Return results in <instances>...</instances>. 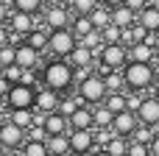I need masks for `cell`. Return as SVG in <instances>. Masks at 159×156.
<instances>
[{
	"label": "cell",
	"mask_w": 159,
	"mask_h": 156,
	"mask_svg": "<svg viewBox=\"0 0 159 156\" xmlns=\"http://www.w3.org/2000/svg\"><path fill=\"white\" fill-rule=\"evenodd\" d=\"M17 61V45H3L0 47V67H8V64H14Z\"/></svg>",
	"instance_id": "obj_31"
},
{
	"label": "cell",
	"mask_w": 159,
	"mask_h": 156,
	"mask_svg": "<svg viewBox=\"0 0 159 156\" xmlns=\"http://www.w3.org/2000/svg\"><path fill=\"white\" fill-rule=\"evenodd\" d=\"M140 103H143V98H137V95H129V109H140Z\"/></svg>",
	"instance_id": "obj_41"
},
{
	"label": "cell",
	"mask_w": 159,
	"mask_h": 156,
	"mask_svg": "<svg viewBox=\"0 0 159 156\" xmlns=\"http://www.w3.org/2000/svg\"><path fill=\"white\" fill-rule=\"evenodd\" d=\"M123 75H126V87L134 89V92H143V89H148L157 81L154 61H129L123 67Z\"/></svg>",
	"instance_id": "obj_1"
},
{
	"label": "cell",
	"mask_w": 159,
	"mask_h": 156,
	"mask_svg": "<svg viewBox=\"0 0 159 156\" xmlns=\"http://www.w3.org/2000/svg\"><path fill=\"white\" fill-rule=\"evenodd\" d=\"M137 120L140 117H134L131 114V109H126V112H120V114H115V134H120V137H129V134H134V128H137Z\"/></svg>",
	"instance_id": "obj_12"
},
{
	"label": "cell",
	"mask_w": 159,
	"mask_h": 156,
	"mask_svg": "<svg viewBox=\"0 0 159 156\" xmlns=\"http://www.w3.org/2000/svg\"><path fill=\"white\" fill-rule=\"evenodd\" d=\"M154 56H157V50L151 45H145V42H134L129 47V59L131 61H154Z\"/></svg>",
	"instance_id": "obj_17"
},
{
	"label": "cell",
	"mask_w": 159,
	"mask_h": 156,
	"mask_svg": "<svg viewBox=\"0 0 159 156\" xmlns=\"http://www.w3.org/2000/svg\"><path fill=\"white\" fill-rule=\"evenodd\" d=\"M14 156H25V151H20V154H14Z\"/></svg>",
	"instance_id": "obj_50"
},
{
	"label": "cell",
	"mask_w": 159,
	"mask_h": 156,
	"mask_svg": "<svg viewBox=\"0 0 159 156\" xmlns=\"http://www.w3.org/2000/svg\"><path fill=\"white\" fill-rule=\"evenodd\" d=\"M59 103H61V100H59V92L48 87V89H39V92H36V103H34V106H36L39 112H56Z\"/></svg>",
	"instance_id": "obj_14"
},
{
	"label": "cell",
	"mask_w": 159,
	"mask_h": 156,
	"mask_svg": "<svg viewBox=\"0 0 159 156\" xmlns=\"http://www.w3.org/2000/svg\"><path fill=\"white\" fill-rule=\"evenodd\" d=\"M103 106H106L109 112L120 114V112H126V109H129V95H123V92H109Z\"/></svg>",
	"instance_id": "obj_22"
},
{
	"label": "cell",
	"mask_w": 159,
	"mask_h": 156,
	"mask_svg": "<svg viewBox=\"0 0 159 156\" xmlns=\"http://www.w3.org/2000/svg\"><path fill=\"white\" fill-rule=\"evenodd\" d=\"M151 156H159V137L151 140Z\"/></svg>",
	"instance_id": "obj_46"
},
{
	"label": "cell",
	"mask_w": 159,
	"mask_h": 156,
	"mask_svg": "<svg viewBox=\"0 0 159 156\" xmlns=\"http://www.w3.org/2000/svg\"><path fill=\"white\" fill-rule=\"evenodd\" d=\"M92 31H95L92 17H89V14H75V20H73V33L81 39V36H87V33H92Z\"/></svg>",
	"instance_id": "obj_21"
},
{
	"label": "cell",
	"mask_w": 159,
	"mask_h": 156,
	"mask_svg": "<svg viewBox=\"0 0 159 156\" xmlns=\"http://www.w3.org/2000/svg\"><path fill=\"white\" fill-rule=\"evenodd\" d=\"M8 103H11V109H31L34 103H36V92H34V87L31 84H11V89H8Z\"/></svg>",
	"instance_id": "obj_5"
},
{
	"label": "cell",
	"mask_w": 159,
	"mask_h": 156,
	"mask_svg": "<svg viewBox=\"0 0 159 156\" xmlns=\"http://www.w3.org/2000/svg\"><path fill=\"white\" fill-rule=\"evenodd\" d=\"M53 3H59V6H70L73 0H53Z\"/></svg>",
	"instance_id": "obj_48"
},
{
	"label": "cell",
	"mask_w": 159,
	"mask_h": 156,
	"mask_svg": "<svg viewBox=\"0 0 159 156\" xmlns=\"http://www.w3.org/2000/svg\"><path fill=\"white\" fill-rule=\"evenodd\" d=\"M81 106H84V98L78 95V98H67V100H61V103H59V112H61L64 117H73Z\"/></svg>",
	"instance_id": "obj_27"
},
{
	"label": "cell",
	"mask_w": 159,
	"mask_h": 156,
	"mask_svg": "<svg viewBox=\"0 0 159 156\" xmlns=\"http://www.w3.org/2000/svg\"><path fill=\"white\" fill-rule=\"evenodd\" d=\"M157 95H159V92H157Z\"/></svg>",
	"instance_id": "obj_52"
},
{
	"label": "cell",
	"mask_w": 159,
	"mask_h": 156,
	"mask_svg": "<svg viewBox=\"0 0 159 156\" xmlns=\"http://www.w3.org/2000/svg\"><path fill=\"white\" fill-rule=\"evenodd\" d=\"M137 22H143L148 31H159V6H145L140 14H137Z\"/></svg>",
	"instance_id": "obj_18"
},
{
	"label": "cell",
	"mask_w": 159,
	"mask_h": 156,
	"mask_svg": "<svg viewBox=\"0 0 159 156\" xmlns=\"http://www.w3.org/2000/svg\"><path fill=\"white\" fill-rule=\"evenodd\" d=\"M22 84H31V87H34V73H31V70L22 73Z\"/></svg>",
	"instance_id": "obj_43"
},
{
	"label": "cell",
	"mask_w": 159,
	"mask_h": 156,
	"mask_svg": "<svg viewBox=\"0 0 159 156\" xmlns=\"http://www.w3.org/2000/svg\"><path fill=\"white\" fill-rule=\"evenodd\" d=\"M73 81H75V73H73L70 64H64V61H50V64L45 67V84H48L50 89L64 92Z\"/></svg>",
	"instance_id": "obj_2"
},
{
	"label": "cell",
	"mask_w": 159,
	"mask_h": 156,
	"mask_svg": "<svg viewBox=\"0 0 159 156\" xmlns=\"http://www.w3.org/2000/svg\"><path fill=\"white\" fill-rule=\"evenodd\" d=\"M92 156H112V154H109V151L103 148V151H95V154H92Z\"/></svg>",
	"instance_id": "obj_47"
},
{
	"label": "cell",
	"mask_w": 159,
	"mask_h": 156,
	"mask_svg": "<svg viewBox=\"0 0 159 156\" xmlns=\"http://www.w3.org/2000/svg\"><path fill=\"white\" fill-rule=\"evenodd\" d=\"M101 33H103V42L109 45V42H120V36H123V28L112 22V25H106V28H103Z\"/></svg>",
	"instance_id": "obj_35"
},
{
	"label": "cell",
	"mask_w": 159,
	"mask_h": 156,
	"mask_svg": "<svg viewBox=\"0 0 159 156\" xmlns=\"http://www.w3.org/2000/svg\"><path fill=\"white\" fill-rule=\"evenodd\" d=\"M22 73H25V70H22L17 61H14V64H8V67H3V75H6L11 84H20V81H22Z\"/></svg>",
	"instance_id": "obj_36"
},
{
	"label": "cell",
	"mask_w": 159,
	"mask_h": 156,
	"mask_svg": "<svg viewBox=\"0 0 159 156\" xmlns=\"http://www.w3.org/2000/svg\"><path fill=\"white\" fill-rule=\"evenodd\" d=\"M25 156H50V151H48V142L45 140H31L25 148Z\"/></svg>",
	"instance_id": "obj_28"
},
{
	"label": "cell",
	"mask_w": 159,
	"mask_h": 156,
	"mask_svg": "<svg viewBox=\"0 0 159 156\" xmlns=\"http://www.w3.org/2000/svg\"><path fill=\"white\" fill-rule=\"evenodd\" d=\"M8 36H11V33H8V31L0 25V47H3V45H8Z\"/></svg>",
	"instance_id": "obj_42"
},
{
	"label": "cell",
	"mask_w": 159,
	"mask_h": 156,
	"mask_svg": "<svg viewBox=\"0 0 159 156\" xmlns=\"http://www.w3.org/2000/svg\"><path fill=\"white\" fill-rule=\"evenodd\" d=\"M11 123H17L20 128H31L36 123V117L31 109H11Z\"/></svg>",
	"instance_id": "obj_25"
},
{
	"label": "cell",
	"mask_w": 159,
	"mask_h": 156,
	"mask_svg": "<svg viewBox=\"0 0 159 156\" xmlns=\"http://www.w3.org/2000/svg\"><path fill=\"white\" fill-rule=\"evenodd\" d=\"M137 117H140V123H145V126H157L159 123V95H148V98L140 103Z\"/></svg>",
	"instance_id": "obj_9"
},
{
	"label": "cell",
	"mask_w": 159,
	"mask_h": 156,
	"mask_svg": "<svg viewBox=\"0 0 159 156\" xmlns=\"http://www.w3.org/2000/svg\"><path fill=\"white\" fill-rule=\"evenodd\" d=\"M115 123V112H109L103 103L98 106V112H95V126H101V128H109Z\"/></svg>",
	"instance_id": "obj_29"
},
{
	"label": "cell",
	"mask_w": 159,
	"mask_h": 156,
	"mask_svg": "<svg viewBox=\"0 0 159 156\" xmlns=\"http://www.w3.org/2000/svg\"><path fill=\"white\" fill-rule=\"evenodd\" d=\"M36 28V20H34V14H28V11H17L14 8V14H11V31H17V33H31Z\"/></svg>",
	"instance_id": "obj_13"
},
{
	"label": "cell",
	"mask_w": 159,
	"mask_h": 156,
	"mask_svg": "<svg viewBox=\"0 0 159 156\" xmlns=\"http://www.w3.org/2000/svg\"><path fill=\"white\" fill-rule=\"evenodd\" d=\"M92 56H95V50H89L87 45H81V42H78V45H75V50H73L67 59H73V64H75V67H89V64H92Z\"/></svg>",
	"instance_id": "obj_19"
},
{
	"label": "cell",
	"mask_w": 159,
	"mask_h": 156,
	"mask_svg": "<svg viewBox=\"0 0 159 156\" xmlns=\"http://www.w3.org/2000/svg\"><path fill=\"white\" fill-rule=\"evenodd\" d=\"M89 17H92V22H95V28H98V31H103L106 25H112V8H109V6H103V3H101Z\"/></svg>",
	"instance_id": "obj_23"
},
{
	"label": "cell",
	"mask_w": 159,
	"mask_h": 156,
	"mask_svg": "<svg viewBox=\"0 0 159 156\" xmlns=\"http://www.w3.org/2000/svg\"><path fill=\"white\" fill-rule=\"evenodd\" d=\"M126 6H129V8H134V11L140 14L145 6H151V0H126Z\"/></svg>",
	"instance_id": "obj_39"
},
{
	"label": "cell",
	"mask_w": 159,
	"mask_h": 156,
	"mask_svg": "<svg viewBox=\"0 0 159 156\" xmlns=\"http://www.w3.org/2000/svg\"><path fill=\"white\" fill-rule=\"evenodd\" d=\"M70 126H73V128H92V126H95V114L81 106V109L70 117Z\"/></svg>",
	"instance_id": "obj_24"
},
{
	"label": "cell",
	"mask_w": 159,
	"mask_h": 156,
	"mask_svg": "<svg viewBox=\"0 0 159 156\" xmlns=\"http://www.w3.org/2000/svg\"><path fill=\"white\" fill-rule=\"evenodd\" d=\"M14 3V8L17 11H28V14H36L39 8H42V3L45 0H11Z\"/></svg>",
	"instance_id": "obj_34"
},
{
	"label": "cell",
	"mask_w": 159,
	"mask_h": 156,
	"mask_svg": "<svg viewBox=\"0 0 159 156\" xmlns=\"http://www.w3.org/2000/svg\"><path fill=\"white\" fill-rule=\"evenodd\" d=\"M126 59H129V50L123 42H109L101 47V61L109 67V70H117V67H126Z\"/></svg>",
	"instance_id": "obj_6"
},
{
	"label": "cell",
	"mask_w": 159,
	"mask_h": 156,
	"mask_svg": "<svg viewBox=\"0 0 159 156\" xmlns=\"http://www.w3.org/2000/svg\"><path fill=\"white\" fill-rule=\"evenodd\" d=\"M75 45H78V36L73 33V28H56V31H50L48 47H50L53 56L64 59V56H70V53L75 50Z\"/></svg>",
	"instance_id": "obj_3"
},
{
	"label": "cell",
	"mask_w": 159,
	"mask_h": 156,
	"mask_svg": "<svg viewBox=\"0 0 159 156\" xmlns=\"http://www.w3.org/2000/svg\"><path fill=\"white\" fill-rule=\"evenodd\" d=\"M154 67H157V70H159V53H157V56H154Z\"/></svg>",
	"instance_id": "obj_49"
},
{
	"label": "cell",
	"mask_w": 159,
	"mask_h": 156,
	"mask_svg": "<svg viewBox=\"0 0 159 156\" xmlns=\"http://www.w3.org/2000/svg\"><path fill=\"white\" fill-rule=\"evenodd\" d=\"M92 145H95L92 128H73V134H70V148H73L75 154H89Z\"/></svg>",
	"instance_id": "obj_8"
},
{
	"label": "cell",
	"mask_w": 159,
	"mask_h": 156,
	"mask_svg": "<svg viewBox=\"0 0 159 156\" xmlns=\"http://www.w3.org/2000/svg\"><path fill=\"white\" fill-rule=\"evenodd\" d=\"M6 17H8V8H6V3H3V0H0V25H3V22H6Z\"/></svg>",
	"instance_id": "obj_45"
},
{
	"label": "cell",
	"mask_w": 159,
	"mask_h": 156,
	"mask_svg": "<svg viewBox=\"0 0 159 156\" xmlns=\"http://www.w3.org/2000/svg\"><path fill=\"white\" fill-rule=\"evenodd\" d=\"M103 148H106L112 156H126V154H129V142H126L120 134H115V137H112V140H109Z\"/></svg>",
	"instance_id": "obj_26"
},
{
	"label": "cell",
	"mask_w": 159,
	"mask_h": 156,
	"mask_svg": "<svg viewBox=\"0 0 159 156\" xmlns=\"http://www.w3.org/2000/svg\"><path fill=\"white\" fill-rule=\"evenodd\" d=\"M101 3H103V6H109V8H117V6H123L126 0H101Z\"/></svg>",
	"instance_id": "obj_44"
},
{
	"label": "cell",
	"mask_w": 159,
	"mask_h": 156,
	"mask_svg": "<svg viewBox=\"0 0 159 156\" xmlns=\"http://www.w3.org/2000/svg\"><path fill=\"white\" fill-rule=\"evenodd\" d=\"M0 156H6V154H3V151H0Z\"/></svg>",
	"instance_id": "obj_51"
},
{
	"label": "cell",
	"mask_w": 159,
	"mask_h": 156,
	"mask_svg": "<svg viewBox=\"0 0 159 156\" xmlns=\"http://www.w3.org/2000/svg\"><path fill=\"white\" fill-rule=\"evenodd\" d=\"M22 131L25 128H20L17 123H6V126H0V145H6V148H20L22 145Z\"/></svg>",
	"instance_id": "obj_10"
},
{
	"label": "cell",
	"mask_w": 159,
	"mask_h": 156,
	"mask_svg": "<svg viewBox=\"0 0 159 156\" xmlns=\"http://www.w3.org/2000/svg\"><path fill=\"white\" fill-rule=\"evenodd\" d=\"M48 151H50V156H64L67 151H73V148H70V137L53 134V137L48 140Z\"/></svg>",
	"instance_id": "obj_20"
},
{
	"label": "cell",
	"mask_w": 159,
	"mask_h": 156,
	"mask_svg": "<svg viewBox=\"0 0 159 156\" xmlns=\"http://www.w3.org/2000/svg\"><path fill=\"white\" fill-rule=\"evenodd\" d=\"M45 25H48L50 31H56V28H67V25H70V8L53 3V6L45 11Z\"/></svg>",
	"instance_id": "obj_7"
},
{
	"label": "cell",
	"mask_w": 159,
	"mask_h": 156,
	"mask_svg": "<svg viewBox=\"0 0 159 156\" xmlns=\"http://www.w3.org/2000/svg\"><path fill=\"white\" fill-rule=\"evenodd\" d=\"M48 39H50V33H42V31H36V28L28 33V45H31V47H36V50L48 47Z\"/></svg>",
	"instance_id": "obj_33"
},
{
	"label": "cell",
	"mask_w": 159,
	"mask_h": 156,
	"mask_svg": "<svg viewBox=\"0 0 159 156\" xmlns=\"http://www.w3.org/2000/svg\"><path fill=\"white\" fill-rule=\"evenodd\" d=\"M131 137H134L137 142H145V145H151V140H154V134H151V126H145V123H143V126H137Z\"/></svg>",
	"instance_id": "obj_37"
},
{
	"label": "cell",
	"mask_w": 159,
	"mask_h": 156,
	"mask_svg": "<svg viewBox=\"0 0 159 156\" xmlns=\"http://www.w3.org/2000/svg\"><path fill=\"white\" fill-rule=\"evenodd\" d=\"M8 89H11V81H8L6 75H0V98H3V95H8Z\"/></svg>",
	"instance_id": "obj_40"
},
{
	"label": "cell",
	"mask_w": 159,
	"mask_h": 156,
	"mask_svg": "<svg viewBox=\"0 0 159 156\" xmlns=\"http://www.w3.org/2000/svg\"><path fill=\"white\" fill-rule=\"evenodd\" d=\"M103 78H106V87H109V92H120V89L126 87V75H123V73H106Z\"/></svg>",
	"instance_id": "obj_30"
},
{
	"label": "cell",
	"mask_w": 159,
	"mask_h": 156,
	"mask_svg": "<svg viewBox=\"0 0 159 156\" xmlns=\"http://www.w3.org/2000/svg\"><path fill=\"white\" fill-rule=\"evenodd\" d=\"M67 123H70V117H64L59 109H56V112H50V114L45 117V128H48V137H53V134H64Z\"/></svg>",
	"instance_id": "obj_16"
},
{
	"label": "cell",
	"mask_w": 159,
	"mask_h": 156,
	"mask_svg": "<svg viewBox=\"0 0 159 156\" xmlns=\"http://www.w3.org/2000/svg\"><path fill=\"white\" fill-rule=\"evenodd\" d=\"M112 22L120 25V28H131V25L137 22V11L123 3V6H117V8H112Z\"/></svg>",
	"instance_id": "obj_15"
},
{
	"label": "cell",
	"mask_w": 159,
	"mask_h": 156,
	"mask_svg": "<svg viewBox=\"0 0 159 156\" xmlns=\"http://www.w3.org/2000/svg\"><path fill=\"white\" fill-rule=\"evenodd\" d=\"M126 156H151V145H145V142H137V140H134V142L129 145V154H126Z\"/></svg>",
	"instance_id": "obj_38"
},
{
	"label": "cell",
	"mask_w": 159,
	"mask_h": 156,
	"mask_svg": "<svg viewBox=\"0 0 159 156\" xmlns=\"http://www.w3.org/2000/svg\"><path fill=\"white\" fill-rule=\"evenodd\" d=\"M78 95H81L87 103H101V100H106V95H109L106 78H103V75H87V78L78 84Z\"/></svg>",
	"instance_id": "obj_4"
},
{
	"label": "cell",
	"mask_w": 159,
	"mask_h": 156,
	"mask_svg": "<svg viewBox=\"0 0 159 156\" xmlns=\"http://www.w3.org/2000/svg\"><path fill=\"white\" fill-rule=\"evenodd\" d=\"M98 6H101L98 0H73V3H70V8H73L75 14H92Z\"/></svg>",
	"instance_id": "obj_32"
},
{
	"label": "cell",
	"mask_w": 159,
	"mask_h": 156,
	"mask_svg": "<svg viewBox=\"0 0 159 156\" xmlns=\"http://www.w3.org/2000/svg\"><path fill=\"white\" fill-rule=\"evenodd\" d=\"M17 64H20L22 70H34V67H39V50L31 47L28 42H25V45H17Z\"/></svg>",
	"instance_id": "obj_11"
}]
</instances>
